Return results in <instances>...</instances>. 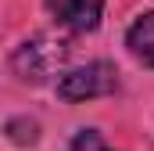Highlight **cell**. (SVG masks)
I'll use <instances>...</instances> for the list:
<instances>
[{
	"instance_id": "obj_6",
	"label": "cell",
	"mask_w": 154,
	"mask_h": 151,
	"mask_svg": "<svg viewBox=\"0 0 154 151\" xmlns=\"http://www.w3.org/2000/svg\"><path fill=\"white\" fill-rule=\"evenodd\" d=\"M7 133H11L14 144H36L39 126L32 122V119H11V122H7Z\"/></svg>"
},
{
	"instance_id": "obj_2",
	"label": "cell",
	"mask_w": 154,
	"mask_h": 151,
	"mask_svg": "<svg viewBox=\"0 0 154 151\" xmlns=\"http://www.w3.org/2000/svg\"><path fill=\"white\" fill-rule=\"evenodd\" d=\"M118 90V69L111 61H86L79 69L57 76V97L75 104V101H93V97H111Z\"/></svg>"
},
{
	"instance_id": "obj_4",
	"label": "cell",
	"mask_w": 154,
	"mask_h": 151,
	"mask_svg": "<svg viewBox=\"0 0 154 151\" xmlns=\"http://www.w3.org/2000/svg\"><path fill=\"white\" fill-rule=\"evenodd\" d=\"M125 47H129V54H133L140 65L154 69V11H143V14H136V18L129 22V29H125Z\"/></svg>"
},
{
	"instance_id": "obj_5",
	"label": "cell",
	"mask_w": 154,
	"mask_h": 151,
	"mask_svg": "<svg viewBox=\"0 0 154 151\" xmlns=\"http://www.w3.org/2000/svg\"><path fill=\"white\" fill-rule=\"evenodd\" d=\"M68 151H115L97 130H79L75 137H72V148Z\"/></svg>"
},
{
	"instance_id": "obj_3",
	"label": "cell",
	"mask_w": 154,
	"mask_h": 151,
	"mask_svg": "<svg viewBox=\"0 0 154 151\" xmlns=\"http://www.w3.org/2000/svg\"><path fill=\"white\" fill-rule=\"evenodd\" d=\"M57 25L72 33H93L104 18V0H43Z\"/></svg>"
},
{
	"instance_id": "obj_1",
	"label": "cell",
	"mask_w": 154,
	"mask_h": 151,
	"mask_svg": "<svg viewBox=\"0 0 154 151\" xmlns=\"http://www.w3.org/2000/svg\"><path fill=\"white\" fill-rule=\"evenodd\" d=\"M68 54H72L68 40L54 36V33H36V36L22 40V43L14 47V54H11V72L18 76L22 83L39 86V83L54 79L57 72H65Z\"/></svg>"
}]
</instances>
